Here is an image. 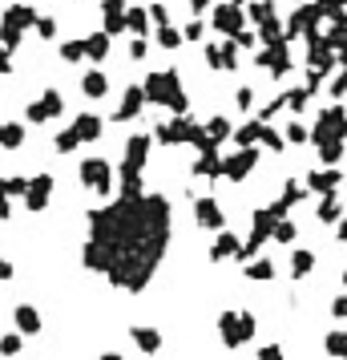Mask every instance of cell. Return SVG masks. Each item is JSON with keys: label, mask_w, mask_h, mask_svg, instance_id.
<instances>
[{"label": "cell", "mask_w": 347, "mask_h": 360, "mask_svg": "<svg viewBox=\"0 0 347 360\" xmlns=\"http://www.w3.org/2000/svg\"><path fill=\"white\" fill-rule=\"evenodd\" d=\"M234 105H238V110H255V89H251V85H242V89L234 94Z\"/></svg>", "instance_id": "54"}, {"label": "cell", "mask_w": 347, "mask_h": 360, "mask_svg": "<svg viewBox=\"0 0 347 360\" xmlns=\"http://www.w3.org/2000/svg\"><path fill=\"white\" fill-rule=\"evenodd\" d=\"M307 194H311V191H307V182H287V187H283V194L271 203V211H275L278 218H287V211H291L295 203H303Z\"/></svg>", "instance_id": "24"}, {"label": "cell", "mask_w": 347, "mask_h": 360, "mask_svg": "<svg viewBox=\"0 0 347 360\" xmlns=\"http://www.w3.org/2000/svg\"><path fill=\"white\" fill-rule=\"evenodd\" d=\"M53 187H57V182H53V174H45V170H41V174H33V178H28V187H24V207H28V211H45L48 198H53Z\"/></svg>", "instance_id": "12"}, {"label": "cell", "mask_w": 347, "mask_h": 360, "mask_svg": "<svg viewBox=\"0 0 347 360\" xmlns=\"http://www.w3.org/2000/svg\"><path fill=\"white\" fill-rule=\"evenodd\" d=\"M4 73H12V53L0 45V77H4Z\"/></svg>", "instance_id": "59"}, {"label": "cell", "mask_w": 347, "mask_h": 360, "mask_svg": "<svg viewBox=\"0 0 347 360\" xmlns=\"http://www.w3.org/2000/svg\"><path fill=\"white\" fill-rule=\"evenodd\" d=\"M12 324H17L21 336H37V332L45 328V320H41V312H37L33 304H17V308H12Z\"/></svg>", "instance_id": "20"}, {"label": "cell", "mask_w": 347, "mask_h": 360, "mask_svg": "<svg viewBox=\"0 0 347 360\" xmlns=\"http://www.w3.org/2000/svg\"><path fill=\"white\" fill-rule=\"evenodd\" d=\"M283 110H287V97L278 94L275 101H271V105H263V110H258V118H263V121H271L275 114H283Z\"/></svg>", "instance_id": "51"}, {"label": "cell", "mask_w": 347, "mask_h": 360, "mask_svg": "<svg viewBox=\"0 0 347 360\" xmlns=\"http://www.w3.org/2000/svg\"><path fill=\"white\" fill-rule=\"evenodd\" d=\"M307 191H315V194H331V191H339L344 187V174L335 166H323V170H307Z\"/></svg>", "instance_id": "15"}, {"label": "cell", "mask_w": 347, "mask_h": 360, "mask_svg": "<svg viewBox=\"0 0 347 360\" xmlns=\"http://www.w3.org/2000/svg\"><path fill=\"white\" fill-rule=\"evenodd\" d=\"M202 37H206V24L198 21V17H190L182 28V41H202Z\"/></svg>", "instance_id": "47"}, {"label": "cell", "mask_w": 347, "mask_h": 360, "mask_svg": "<svg viewBox=\"0 0 347 360\" xmlns=\"http://www.w3.org/2000/svg\"><path fill=\"white\" fill-rule=\"evenodd\" d=\"M24 138H28L24 121H0V150H21Z\"/></svg>", "instance_id": "28"}, {"label": "cell", "mask_w": 347, "mask_h": 360, "mask_svg": "<svg viewBox=\"0 0 347 360\" xmlns=\"http://www.w3.org/2000/svg\"><path fill=\"white\" fill-rule=\"evenodd\" d=\"M210 4H214V0H190V17H198V12H210Z\"/></svg>", "instance_id": "60"}, {"label": "cell", "mask_w": 347, "mask_h": 360, "mask_svg": "<svg viewBox=\"0 0 347 360\" xmlns=\"http://www.w3.org/2000/svg\"><path fill=\"white\" fill-rule=\"evenodd\" d=\"M206 134H210V138H214L218 146H222V142H226V138L234 134V126H231L226 118H210V121H206Z\"/></svg>", "instance_id": "38"}, {"label": "cell", "mask_w": 347, "mask_h": 360, "mask_svg": "<svg viewBox=\"0 0 347 360\" xmlns=\"http://www.w3.org/2000/svg\"><path fill=\"white\" fill-rule=\"evenodd\" d=\"M319 21H323V17H319V8H315L311 0H299V8H295V12H291L283 24H287V37H307V33H315V28H319Z\"/></svg>", "instance_id": "11"}, {"label": "cell", "mask_w": 347, "mask_h": 360, "mask_svg": "<svg viewBox=\"0 0 347 360\" xmlns=\"http://www.w3.org/2000/svg\"><path fill=\"white\" fill-rule=\"evenodd\" d=\"M283 138H287V142H291V146H303V142H311V138H307V126H299V121H291Z\"/></svg>", "instance_id": "48"}, {"label": "cell", "mask_w": 347, "mask_h": 360, "mask_svg": "<svg viewBox=\"0 0 347 360\" xmlns=\"http://www.w3.org/2000/svg\"><path fill=\"white\" fill-rule=\"evenodd\" d=\"M331 316H335V320H347V291L331 300Z\"/></svg>", "instance_id": "58"}, {"label": "cell", "mask_w": 347, "mask_h": 360, "mask_svg": "<svg viewBox=\"0 0 347 360\" xmlns=\"http://www.w3.org/2000/svg\"><path fill=\"white\" fill-rule=\"evenodd\" d=\"M327 94H331V101H339V97L347 94V65H339V69H335V77L327 81Z\"/></svg>", "instance_id": "43"}, {"label": "cell", "mask_w": 347, "mask_h": 360, "mask_svg": "<svg viewBox=\"0 0 347 360\" xmlns=\"http://www.w3.org/2000/svg\"><path fill=\"white\" fill-rule=\"evenodd\" d=\"M150 146H154V134H130V138H125V154H121V170H117L121 194L145 191V187H141V170L150 162Z\"/></svg>", "instance_id": "3"}, {"label": "cell", "mask_w": 347, "mask_h": 360, "mask_svg": "<svg viewBox=\"0 0 347 360\" xmlns=\"http://www.w3.org/2000/svg\"><path fill=\"white\" fill-rule=\"evenodd\" d=\"M150 8V24H170V8L166 4H145Z\"/></svg>", "instance_id": "56"}, {"label": "cell", "mask_w": 347, "mask_h": 360, "mask_svg": "<svg viewBox=\"0 0 347 360\" xmlns=\"http://www.w3.org/2000/svg\"><path fill=\"white\" fill-rule=\"evenodd\" d=\"M194 218H198V227H202V231H218V227H226L222 203H218L214 194H202V198H194Z\"/></svg>", "instance_id": "13"}, {"label": "cell", "mask_w": 347, "mask_h": 360, "mask_svg": "<svg viewBox=\"0 0 347 360\" xmlns=\"http://www.w3.org/2000/svg\"><path fill=\"white\" fill-rule=\"evenodd\" d=\"M218 45H222V69H238V41H234V37H222V41H218Z\"/></svg>", "instance_id": "41"}, {"label": "cell", "mask_w": 347, "mask_h": 360, "mask_svg": "<svg viewBox=\"0 0 347 360\" xmlns=\"http://www.w3.org/2000/svg\"><path fill=\"white\" fill-rule=\"evenodd\" d=\"M125 33H134V37L150 33V8L145 4H125Z\"/></svg>", "instance_id": "26"}, {"label": "cell", "mask_w": 347, "mask_h": 360, "mask_svg": "<svg viewBox=\"0 0 347 360\" xmlns=\"http://www.w3.org/2000/svg\"><path fill=\"white\" fill-rule=\"evenodd\" d=\"M0 280H12V264H8L4 255H0Z\"/></svg>", "instance_id": "62"}, {"label": "cell", "mask_w": 347, "mask_h": 360, "mask_svg": "<svg viewBox=\"0 0 347 360\" xmlns=\"http://www.w3.org/2000/svg\"><path fill=\"white\" fill-rule=\"evenodd\" d=\"M4 187L12 198H24V187H28V174H12V178H4Z\"/></svg>", "instance_id": "49"}, {"label": "cell", "mask_w": 347, "mask_h": 360, "mask_svg": "<svg viewBox=\"0 0 347 360\" xmlns=\"http://www.w3.org/2000/svg\"><path fill=\"white\" fill-rule=\"evenodd\" d=\"M255 65L271 73V77H287L291 73V37H278V41H267V45H258L255 53Z\"/></svg>", "instance_id": "6"}, {"label": "cell", "mask_w": 347, "mask_h": 360, "mask_svg": "<svg viewBox=\"0 0 347 360\" xmlns=\"http://www.w3.org/2000/svg\"><path fill=\"white\" fill-rule=\"evenodd\" d=\"M141 89H145V105H170L174 114H190V97L182 89V73L178 69L145 73Z\"/></svg>", "instance_id": "2"}, {"label": "cell", "mask_w": 347, "mask_h": 360, "mask_svg": "<svg viewBox=\"0 0 347 360\" xmlns=\"http://www.w3.org/2000/svg\"><path fill=\"white\" fill-rule=\"evenodd\" d=\"M339 215H344V203H339V194H319V207H315V218L319 223H339Z\"/></svg>", "instance_id": "30"}, {"label": "cell", "mask_w": 347, "mask_h": 360, "mask_svg": "<svg viewBox=\"0 0 347 360\" xmlns=\"http://www.w3.org/2000/svg\"><path fill=\"white\" fill-rule=\"evenodd\" d=\"M101 28L109 37L125 33V0H101Z\"/></svg>", "instance_id": "17"}, {"label": "cell", "mask_w": 347, "mask_h": 360, "mask_svg": "<svg viewBox=\"0 0 347 360\" xmlns=\"http://www.w3.org/2000/svg\"><path fill=\"white\" fill-rule=\"evenodd\" d=\"M258 146H267L271 154H283V150H287V138H283V134H278L275 126L267 121V130H263V142H258Z\"/></svg>", "instance_id": "40"}, {"label": "cell", "mask_w": 347, "mask_h": 360, "mask_svg": "<svg viewBox=\"0 0 347 360\" xmlns=\"http://www.w3.org/2000/svg\"><path fill=\"white\" fill-rule=\"evenodd\" d=\"M258 332V320L255 312H222L218 316V336L226 348H242V344H251Z\"/></svg>", "instance_id": "4"}, {"label": "cell", "mask_w": 347, "mask_h": 360, "mask_svg": "<svg viewBox=\"0 0 347 360\" xmlns=\"http://www.w3.org/2000/svg\"><path fill=\"white\" fill-rule=\"evenodd\" d=\"M141 105H145V89L141 85H125V94H121V101L114 110V121H134L141 114Z\"/></svg>", "instance_id": "16"}, {"label": "cell", "mask_w": 347, "mask_h": 360, "mask_svg": "<svg viewBox=\"0 0 347 360\" xmlns=\"http://www.w3.org/2000/svg\"><path fill=\"white\" fill-rule=\"evenodd\" d=\"M344 150H347V142H339V138H331V142H319V162H323V166H335V162L344 158Z\"/></svg>", "instance_id": "36"}, {"label": "cell", "mask_w": 347, "mask_h": 360, "mask_svg": "<svg viewBox=\"0 0 347 360\" xmlns=\"http://www.w3.org/2000/svg\"><path fill=\"white\" fill-rule=\"evenodd\" d=\"M335 227H339V243H347V207H344V215H339V223H335Z\"/></svg>", "instance_id": "61"}, {"label": "cell", "mask_w": 347, "mask_h": 360, "mask_svg": "<svg viewBox=\"0 0 347 360\" xmlns=\"http://www.w3.org/2000/svg\"><path fill=\"white\" fill-rule=\"evenodd\" d=\"M323 348H327V357H335V360H347V332H344V328H335V332H327Z\"/></svg>", "instance_id": "35"}, {"label": "cell", "mask_w": 347, "mask_h": 360, "mask_svg": "<svg viewBox=\"0 0 347 360\" xmlns=\"http://www.w3.org/2000/svg\"><path fill=\"white\" fill-rule=\"evenodd\" d=\"M73 130H77V138H81V146H85V142H97V138L105 134V121L97 118L93 110H85V114L73 118Z\"/></svg>", "instance_id": "23"}, {"label": "cell", "mask_w": 347, "mask_h": 360, "mask_svg": "<svg viewBox=\"0 0 347 360\" xmlns=\"http://www.w3.org/2000/svg\"><path fill=\"white\" fill-rule=\"evenodd\" d=\"M37 101L45 105L48 121H53V118H61V114H65V94H61V89H45V94L37 97Z\"/></svg>", "instance_id": "33"}, {"label": "cell", "mask_w": 347, "mask_h": 360, "mask_svg": "<svg viewBox=\"0 0 347 360\" xmlns=\"http://www.w3.org/2000/svg\"><path fill=\"white\" fill-rule=\"evenodd\" d=\"M206 65L214 73H222V45H218V41H210L206 45Z\"/></svg>", "instance_id": "50"}, {"label": "cell", "mask_w": 347, "mask_h": 360, "mask_svg": "<svg viewBox=\"0 0 347 360\" xmlns=\"http://www.w3.org/2000/svg\"><path fill=\"white\" fill-rule=\"evenodd\" d=\"M311 271H315V251L299 247V251L291 255V280H307Z\"/></svg>", "instance_id": "31"}, {"label": "cell", "mask_w": 347, "mask_h": 360, "mask_svg": "<svg viewBox=\"0 0 347 360\" xmlns=\"http://www.w3.org/2000/svg\"><path fill=\"white\" fill-rule=\"evenodd\" d=\"M210 28L222 33V37H234L238 28H247V8H242V0L210 4Z\"/></svg>", "instance_id": "9"}, {"label": "cell", "mask_w": 347, "mask_h": 360, "mask_svg": "<svg viewBox=\"0 0 347 360\" xmlns=\"http://www.w3.org/2000/svg\"><path fill=\"white\" fill-rule=\"evenodd\" d=\"M77 178H81V187L93 191L97 198H109L114 194V170L105 158H85L81 166H77Z\"/></svg>", "instance_id": "7"}, {"label": "cell", "mask_w": 347, "mask_h": 360, "mask_svg": "<svg viewBox=\"0 0 347 360\" xmlns=\"http://www.w3.org/2000/svg\"><path fill=\"white\" fill-rule=\"evenodd\" d=\"M190 174H198V178H222V150H198V162L190 166Z\"/></svg>", "instance_id": "22"}, {"label": "cell", "mask_w": 347, "mask_h": 360, "mask_svg": "<svg viewBox=\"0 0 347 360\" xmlns=\"http://www.w3.org/2000/svg\"><path fill=\"white\" fill-rule=\"evenodd\" d=\"M190 114H174V121H158L154 126V138L158 146H186V130H190Z\"/></svg>", "instance_id": "14"}, {"label": "cell", "mask_w": 347, "mask_h": 360, "mask_svg": "<svg viewBox=\"0 0 347 360\" xmlns=\"http://www.w3.org/2000/svg\"><path fill=\"white\" fill-rule=\"evenodd\" d=\"M234 41H238V49H258V33H251V28H238V33H234Z\"/></svg>", "instance_id": "55"}, {"label": "cell", "mask_w": 347, "mask_h": 360, "mask_svg": "<svg viewBox=\"0 0 347 360\" xmlns=\"http://www.w3.org/2000/svg\"><path fill=\"white\" fill-rule=\"evenodd\" d=\"M307 69H315L323 81L339 69V57H335V49L323 41V33H319V28H315V33H307Z\"/></svg>", "instance_id": "8"}, {"label": "cell", "mask_w": 347, "mask_h": 360, "mask_svg": "<svg viewBox=\"0 0 347 360\" xmlns=\"http://www.w3.org/2000/svg\"><path fill=\"white\" fill-rule=\"evenodd\" d=\"M158 45H162V49H178V45H182V28H174V24H158Z\"/></svg>", "instance_id": "42"}, {"label": "cell", "mask_w": 347, "mask_h": 360, "mask_svg": "<svg viewBox=\"0 0 347 360\" xmlns=\"http://www.w3.org/2000/svg\"><path fill=\"white\" fill-rule=\"evenodd\" d=\"M344 280H347V271H344Z\"/></svg>", "instance_id": "64"}, {"label": "cell", "mask_w": 347, "mask_h": 360, "mask_svg": "<svg viewBox=\"0 0 347 360\" xmlns=\"http://www.w3.org/2000/svg\"><path fill=\"white\" fill-rule=\"evenodd\" d=\"M242 271H247V280H258V284H271V280L278 275L271 259H247V267H242Z\"/></svg>", "instance_id": "32"}, {"label": "cell", "mask_w": 347, "mask_h": 360, "mask_svg": "<svg viewBox=\"0 0 347 360\" xmlns=\"http://www.w3.org/2000/svg\"><path fill=\"white\" fill-rule=\"evenodd\" d=\"M170 239L174 207L166 194H117V203L89 211V239L81 247V267L105 275L109 288L138 295L158 275Z\"/></svg>", "instance_id": "1"}, {"label": "cell", "mask_w": 347, "mask_h": 360, "mask_svg": "<svg viewBox=\"0 0 347 360\" xmlns=\"http://www.w3.org/2000/svg\"><path fill=\"white\" fill-rule=\"evenodd\" d=\"M145 53H150V41H145V37H134V41H130V57H134V61H145Z\"/></svg>", "instance_id": "57"}, {"label": "cell", "mask_w": 347, "mask_h": 360, "mask_svg": "<svg viewBox=\"0 0 347 360\" xmlns=\"http://www.w3.org/2000/svg\"><path fill=\"white\" fill-rule=\"evenodd\" d=\"M33 28H37V37H41V41H53V37H57V21H53V17H41V12H37Z\"/></svg>", "instance_id": "46"}, {"label": "cell", "mask_w": 347, "mask_h": 360, "mask_svg": "<svg viewBox=\"0 0 347 360\" xmlns=\"http://www.w3.org/2000/svg\"><path fill=\"white\" fill-rule=\"evenodd\" d=\"M295 235H299V227H295L291 218H275V231H271L275 243H295Z\"/></svg>", "instance_id": "39"}, {"label": "cell", "mask_w": 347, "mask_h": 360, "mask_svg": "<svg viewBox=\"0 0 347 360\" xmlns=\"http://www.w3.org/2000/svg\"><path fill=\"white\" fill-rule=\"evenodd\" d=\"M283 97H287V110L299 114V110H307V101L315 97V89H311V85H295V89H287Z\"/></svg>", "instance_id": "34"}, {"label": "cell", "mask_w": 347, "mask_h": 360, "mask_svg": "<svg viewBox=\"0 0 347 360\" xmlns=\"http://www.w3.org/2000/svg\"><path fill=\"white\" fill-rule=\"evenodd\" d=\"M130 336H134V344H138V352H145V357H158V352H162V332L150 328V324H134Z\"/></svg>", "instance_id": "21"}, {"label": "cell", "mask_w": 347, "mask_h": 360, "mask_svg": "<svg viewBox=\"0 0 347 360\" xmlns=\"http://www.w3.org/2000/svg\"><path fill=\"white\" fill-rule=\"evenodd\" d=\"M81 94L93 97V101H101V97L109 94V77L101 69H89V73H81Z\"/></svg>", "instance_id": "27"}, {"label": "cell", "mask_w": 347, "mask_h": 360, "mask_svg": "<svg viewBox=\"0 0 347 360\" xmlns=\"http://www.w3.org/2000/svg\"><path fill=\"white\" fill-rule=\"evenodd\" d=\"M21 348H24V336H21V332L0 336V357H21Z\"/></svg>", "instance_id": "44"}, {"label": "cell", "mask_w": 347, "mask_h": 360, "mask_svg": "<svg viewBox=\"0 0 347 360\" xmlns=\"http://www.w3.org/2000/svg\"><path fill=\"white\" fill-rule=\"evenodd\" d=\"M109 45H114V37H109L105 28H97V33H89V37H81V49H85V61H93V65H101V61L109 57Z\"/></svg>", "instance_id": "19"}, {"label": "cell", "mask_w": 347, "mask_h": 360, "mask_svg": "<svg viewBox=\"0 0 347 360\" xmlns=\"http://www.w3.org/2000/svg\"><path fill=\"white\" fill-rule=\"evenodd\" d=\"M97 360H125V357H121V352H101Z\"/></svg>", "instance_id": "63"}, {"label": "cell", "mask_w": 347, "mask_h": 360, "mask_svg": "<svg viewBox=\"0 0 347 360\" xmlns=\"http://www.w3.org/2000/svg\"><path fill=\"white\" fill-rule=\"evenodd\" d=\"M331 138H339V142H347V105H339V101H331V105H323L319 110V121H315V130H311V142H331Z\"/></svg>", "instance_id": "5"}, {"label": "cell", "mask_w": 347, "mask_h": 360, "mask_svg": "<svg viewBox=\"0 0 347 360\" xmlns=\"http://www.w3.org/2000/svg\"><path fill=\"white\" fill-rule=\"evenodd\" d=\"M238 235H231L226 227H218V235L210 243V264H222V259H238Z\"/></svg>", "instance_id": "18"}, {"label": "cell", "mask_w": 347, "mask_h": 360, "mask_svg": "<svg viewBox=\"0 0 347 360\" xmlns=\"http://www.w3.org/2000/svg\"><path fill=\"white\" fill-rule=\"evenodd\" d=\"M255 360H287V352H283V344H263L255 352Z\"/></svg>", "instance_id": "52"}, {"label": "cell", "mask_w": 347, "mask_h": 360, "mask_svg": "<svg viewBox=\"0 0 347 360\" xmlns=\"http://www.w3.org/2000/svg\"><path fill=\"white\" fill-rule=\"evenodd\" d=\"M61 61L81 65V61H85V49H81V41H61Z\"/></svg>", "instance_id": "45"}, {"label": "cell", "mask_w": 347, "mask_h": 360, "mask_svg": "<svg viewBox=\"0 0 347 360\" xmlns=\"http://www.w3.org/2000/svg\"><path fill=\"white\" fill-rule=\"evenodd\" d=\"M0 21L12 24V28H21V33H28V28H33V21H37V8H33V4H8Z\"/></svg>", "instance_id": "25"}, {"label": "cell", "mask_w": 347, "mask_h": 360, "mask_svg": "<svg viewBox=\"0 0 347 360\" xmlns=\"http://www.w3.org/2000/svg\"><path fill=\"white\" fill-rule=\"evenodd\" d=\"M77 146H81V138H77V130H61V134H57V138H53V150H57V154H73V150H77Z\"/></svg>", "instance_id": "37"}, {"label": "cell", "mask_w": 347, "mask_h": 360, "mask_svg": "<svg viewBox=\"0 0 347 360\" xmlns=\"http://www.w3.org/2000/svg\"><path fill=\"white\" fill-rule=\"evenodd\" d=\"M263 130H267V121H263V118H251V121H242L231 138L238 146H258V142H263Z\"/></svg>", "instance_id": "29"}, {"label": "cell", "mask_w": 347, "mask_h": 360, "mask_svg": "<svg viewBox=\"0 0 347 360\" xmlns=\"http://www.w3.org/2000/svg\"><path fill=\"white\" fill-rule=\"evenodd\" d=\"M8 215H12V194H8L4 178H0V223H8Z\"/></svg>", "instance_id": "53"}, {"label": "cell", "mask_w": 347, "mask_h": 360, "mask_svg": "<svg viewBox=\"0 0 347 360\" xmlns=\"http://www.w3.org/2000/svg\"><path fill=\"white\" fill-rule=\"evenodd\" d=\"M255 166H258V146H238L234 154L222 158V178L242 182V178H251V170Z\"/></svg>", "instance_id": "10"}]
</instances>
